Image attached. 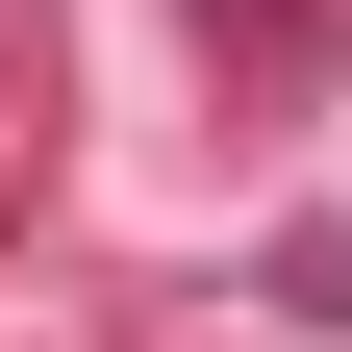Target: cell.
<instances>
[{
	"instance_id": "cell-1",
	"label": "cell",
	"mask_w": 352,
	"mask_h": 352,
	"mask_svg": "<svg viewBox=\"0 0 352 352\" xmlns=\"http://www.w3.org/2000/svg\"><path fill=\"white\" fill-rule=\"evenodd\" d=\"M201 25H227V51H252V76H277V101H302V76H327V51H352V0H201Z\"/></svg>"
}]
</instances>
